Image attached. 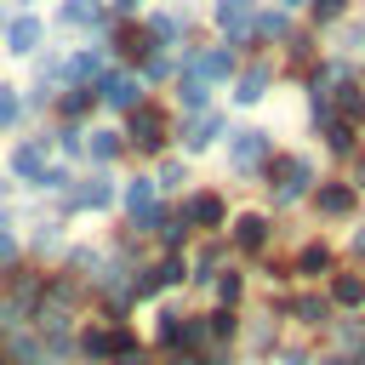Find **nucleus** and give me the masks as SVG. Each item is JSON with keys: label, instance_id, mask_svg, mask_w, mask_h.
<instances>
[{"label": "nucleus", "instance_id": "nucleus-30", "mask_svg": "<svg viewBox=\"0 0 365 365\" xmlns=\"http://www.w3.org/2000/svg\"><path fill=\"white\" fill-rule=\"evenodd\" d=\"M205 331H211V336H228V331H234V319H228V314H211V325H205Z\"/></svg>", "mask_w": 365, "mask_h": 365}, {"label": "nucleus", "instance_id": "nucleus-9", "mask_svg": "<svg viewBox=\"0 0 365 365\" xmlns=\"http://www.w3.org/2000/svg\"><path fill=\"white\" fill-rule=\"evenodd\" d=\"M182 217L200 222V228H217V222H222V200H217V194H194V200L182 205Z\"/></svg>", "mask_w": 365, "mask_h": 365}, {"label": "nucleus", "instance_id": "nucleus-2", "mask_svg": "<svg viewBox=\"0 0 365 365\" xmlns=\"http://www.w3.org/2000/svg\"><path fill=\"white\" fill-rule=\"evenodd\" d=\"M131 143L137 148H165V120L154 108H143V103L131 108Z\"/></svg>", "mask_w": 365, "mask_h": 365}, {"label": "nucleus", "instance_id": "nucleus-29", "mask_svg": "<svg viewBox=\"0 0 365 365\" xmlns=\"http://www.w3.org/2000/svg\"><path fill=\"white\" fill-rule=\"evenodd\" d=\"M257 29H262V34H285V17H279V11H274V17H257Z\"/></svg>", "mask_w": 365, "mask_h": 365}, {"label": "nucleus", "instance_id": "nucleus-13", "mask_svg": "<svg viewBox=\"0 0 365 365\" xmlns=\"http://www.w3.org/2000/svg\"><path fill=\"white\" fill-rule=\"evenodd\" d=\"M262 91H268V68L257 63V68H245V80H240V91H234V97H240V103H257Z\"/></svg>", "mask_w": 365, "mask_h": 365}, {"label": "nucleus", "instance_id": "nucleus-5", "mask_svg": "<svg viewBox=\"0 0 365 365\" xmlns=\"http://www.w3.org/2000/svg\"><path fill=\"white\" fill-rule=\"evenodd\" d=\"M11 171L29 177V182H46V143H23V148L11 154Z\"/></svg>", "mask_w": 365, "mask_h": 365}, {"label": "nucleus", "instance_id": "nucleus-7", "mask_svg": "<svg viewBox=\"0 0 365 365\" xmlns=\"http://www.w3.org/2000/svg\"><path fill=\"white\" fill-rule=\"evenodd\" d=\"M314 205H319V217H348V211H354V188H342V182H325V188L314 194Z\"/></svg>", "mask_w": 365, "mask_h": 365}, {"label": "nucleus", "instance_id": "nucleus-8", "mask_svg": "<svg viewBox=\"0 0 365 365\" xmlns=\"http://www.w3.org/2000/svg\"><path fill=\"white\" fill-rule=\"evenodd\" d=\"M40 34H46V29H40V17H17V23H11V34H6V46H11L17 57H29V51L40 46Z\"/></svg>", "mask_w": 365, "mask_h": 365}, {"label": "nucleus", "instance_id": "nucleus-10", "mask_svg": "<svg viewBox=\"0 0 365 365\" xmlns=\"http://www.w3.org/2000/svg\"><path fill=\"white\" fill-rule=\"evenodd\" d=\"M234 240H240V251H262L268 245V222L262 217H240L234 222Z\"/></svg>", "mask_w": 365, "mask_h": 365}, {"label": "nucleus", "instance_id": "nucleus-15", "mask_svg": "<svg viewBox=\"0 0 365 365\" xmlns=\"http://www.w3.org/2000/svg\"><path fill=\"white\" fill-rule=\"evenodd\" d=\"M120 342H125L120 331H86V354H91V359H103V354H120Z\"/></svg>", "mask_w": 365, "mask_h": 365}, {"label": "nucleus", "instance_id": "nucleus-19", "mask_svg": "<svg viewBox=\"0 0 365 365\" xmlns=\"http://www.w3.org/2000/svg\"><path fill=\"white\" fill-rule=\"evenodd\" d=\"M177 97H182V108H194V114H200V108H205V80H194V74H188Z\"/></svg>", "mask_w": 365, "mask_h": 365}, {"label": "nucleus", "instance_id": "nucleus-28", "mask_svg": "<svg viewBox=\"0 0 365 365\" xmlns=\"http://www.w3.org/2000/svg\"><path fill=\"white\" fill-rule=\"evenodd\" d=\"M217 297H222V302H234V297H240V274H228V279H217Z\"/></svg>", "mask_w": 365, "mask_h": 365}, {"label": "nucleus", "instance_id": "nucleus-33", "mask_svg": "<svg viewBox=\"0 0 365 365\" xmlns=\"http://www.w3.org/2000/svg\"><path fill=\"white\" fill-rule=\"evenodd\" d=\"M354 245H359V257H365V228H359V240H354Z\"/></svg>", "mask_w": 365, "mask_h": 365}, {"label": "nucleus", "instance_id": "nucleus-31", "mask_svg": "<svg viewBox=\"0 0 365 365\" xmlns=\"http://www.w3.org/2000/svg\"><path fill=\"white\" fill-rule=\"evenodd\" d=\"M314 11H319V17H336V11H342V0H314Z\"/></svg>", "mask_w": 365, "mask_h": 365}, {"label": "nucleus", "instance_id": "nucleus-6", "mask_svg": "<svg viewBox=\"0 0 365 365\" xmlns=\"http://www.w3.org/2000/svg\"><path fill=\"white\" fill-rule=\"evenodd\" d=\"M103 97H108L114 108H137V103H143V86H137L131 74H108V80H103Z\"/></svg>", "mask_w": 365, "mask_h": 365}, {"label": "nucleus", "instance_id": "nucleus-16", "mask_svg": "<svg viewBox=\"0 0 365 365\" xmlns=\"http://www.w3.org/2000/svg\"><path fill=\"white\" fill-rule=\"evenodd\" d=\"M108 200H114V188H108L103 177H91V182L74 194V205H91V211H97V205H108Z\"/></svg>", "mask_w": 365, "mask_h": 365}, {"label": "nucleus", "instance_id": "nucleus-27", "mask_svg": "<svg viewBox=\"0 0 365 365\" xmlns=\"http://www.w3.org/2000/svg\"><path fill=\"white\" fill-rule=\"evenodd\" d=\"M114 359H120V365H148V354H143V348H131V342H120V354H114Z\"/></svg>", "mask_w": 365, "mask_h": 365}, {"label": "nucleus", "instance_id": "nucleus-3", "mask_svg": "<svg viewBox=\"0 0 365 365\" xmlns=\"http://www.w3.org/2000/svg\"><path fill=\"white\" fill-rule=\"evenodd\" d=\"M268 177L279 182V200H297V194L308 188V160H279Z\"/></svg>", "mask_w": 365, "mask_h": 365}, {"label": "nucleus", "instance_id": "nucleus-20", "mask_svg": "<svg viewBox=\"0 0 365 365\" xmlns=\"http://www.w3.org/2000/svg\"><path fill=\"white\" fill-rule=\"evenodd\" d=\"M182 29H188L182 17H154V40H165V46H171V40H182Z\"/></svg>", "mask_w": 365, "mask_h": 365}, {"label": "nucleus", "instance_id": "nucleus-12", "mask_svg": "<svg viewBox=\"0 0 365 365\" xmlns=\"http://www.w3.org/2000/svg\"><path fill=\"white\" fill-rule=\"evenodd\" d=\"M171 279H182V262L171 257V262H160L148 279H137V297H148V291H160V285H171Z\"/></svg>", "mask_w": 365, "mask_h": 365}, {"label": "nucleus", "instance_id": "nucleus-22", "mask_svg": "<svg viewBox=\"0 0 365 365\" xmlns=\"http://www.w3.org/2000/svg\"><path fill=\"white\" fill-rule=\"evenodd\" d=\"M91 154H97V160H114V154H120V137H114V131H91Z\"/></svg>", "mask_w": 365, "mask_h": 365}, {"label": "nucleus", "instance_id": "nucleus-34", "mask_svg": "<svg viewBox=\"0 0 365 365\" xmlns=\"http://www.w3.org/2000/svg\"><path fill=\"white\" fill-rule=\"evenodd\" d=\"M114 6H137V0H114Z\"/></svg>", "mask_w": 365, "mask_h": 365}, {"label": "nucleus", "instance_id": "nucleus-23", "mask_svg": "<svg viewBox=\"0 0 365 365\" xmlns=\"http://www.w3.org/2000/svg\"><path fill=\"white\" fill-rule=\"evenodd\" d=\"M291 314H297L302 325H319V319H325V302H314V297H302V302H291Z\"/></svg>", "mask_w": 365, "mask_h": 365}, {"label": "nucleus", "instance_id": "nucleus-26", "mask_svg": "<svg viewBox=\"0 0 365 365\" xmlns=\"http://www.w3.org/2000/svg\"><path fill=\"white\" fill-rule=\"evenodd\" d=\"M342 114L359 120V86H342Z\"/></svg>", "mask_w": 365, "mask_h": 365}, {"label": "nucleus", "instance_id": "nucleus-35", "mask_svg": "<svg viewBox=\"0 0 365 365\" xmlns=\"http://www.w3.org/2000/svg\"><path fill=\"white\" fill-rule=\"evenodd\" d=\"M285 6H302V0H285Z\"/></svg>", "mask_w": 365, "mask_h": 365}, {"label": "nucleus", "instance_id": "nucleus-1", "mask_svg": "<svg viewBox=\"0 0 365 365\" xmlns=\"http://www.w3.org/2000/svg\"><path fill=\"white\" fill-rule=\"evenodd\" d=\"M268 143H274L268 131H234V143H228V165H234V171H251V165L268 154Z\"/></svg>", "mask_w": 365, "mask_h": 365}, {"label": "nucleus", "instance_id": "nucleus-14", "mask_svg": "<svg viewBox=\"0 0 365 365\" xmlns=\"http://www.w3.org/2000/svg\"><path fill=\"white\" fill-rule=\"evenodd\" d=\"M331 297H336L342 308H354V302H365V279H359V274H342V279L331 285Z\"/></svg>", "mask_w": 365, "mask_h": 365}, {"label": "nucleus", "instance_id": "nucleus-18", "mask_svg": "<svg viewBox=\"0 0 365 365\" xmlns=\"http://www.w3.org/2000/svg\"><path fill=\"white\" fill-rule=\"evenodd\" d=\"M245 11H251V0H217V17L240 34V23H245Z\"/></svg>", "mask_w": 365, "mask_h": 365}, {"label": "nucleus", "instance_id": "nucleus-25", "mask_svg": "<svg viewBox=\"0 0 365 365\" xmlns=\"http://www.w3.org/2000/svg\"><path fill=\"white\" fill-rule=\"evenodd\" d=\"M17 114H23V103L11 97V86H0V125H11Z\"/></svg>", "mask_w": 365, "mask_h": 365}, {"label": "nucleus", "instance_id": "nucleus-21", "mask_svg": "<svg viewBox=\"0 0 365 365\" xmlns=\"http://www.w3.org/2000/svg\"><path fill=\"white\" fill-rule=\"evenodd\" d=\"M217 137V114H205V120H194V131H188V148H205Z\"/></svg>", "mask_w": 365, "mask_h": 365}, {"label": "nucleus", "instance_id": "nucleus-24", "mask_svg": "<svg viewBox=\"0 0 365 365\" xmlns=\"http://www.w3.org/2000/svg\"><path fill=\"white\" fill-rule=\"evenodd\" d=\"M325 262H331V251H325V245H308V251H302V274H319Z\"/></svg>", "mask_w": 365, "mask_h": 365}, {"label": "nucleus", "instance_id": "nucleus-4", "mask_svg": "<svg viewBox=\"0 0 365 365\" xmlns=\"http://www.w3.org/2000/svg\"><path fill=\"white\" fill-rule=\"evenodd\" d=\"M228 68H234V51H222V46H217V51L188 57V74H194V80H222Z\"/></svg>", "mask_w": 365, "mask_h": 365}, {"label": "nucleus", "instance_id": "nucleus-17", "mask_svg": "<svg viewBox=\"0 0 365 365\" xmlns=\"http://www.w3.org/2000/svg\"><path fill=\"white\" fill-rule=\"evenodd\" d=\"M63 17H68V23H103V6H97V0H68Z\"/></svg>", "mask_w": 365, "mask_h": 365}, {"label": "nucleus", "instance_id": "nucleus-11", "mask_svg": "<svg viewBox=\"0 0 365 365\" xmlns=\"http://www.w3.org/2000/svg\"><path fill=\"white\" fill-rule=\"evenodd\" d=\"M125 205H131V217H154V182L148 177L125 182Z\"/></svg>", "mask_w": 365, "mask_h": 365}, {"label": "nucleus", "instance_id": "nucleus-32", "mask_svg": "<svg viewBox=\"0 0 365 365\" xmlns=\"http://www.w3.org/2000/svg\"><path fill=\"white\" fill-rule=\"evenodd\" d=\"M11 251V234H6V217H0V257Z\"/></svg>", "mask_w": 365, "mask_h": 365}]
</instances>
